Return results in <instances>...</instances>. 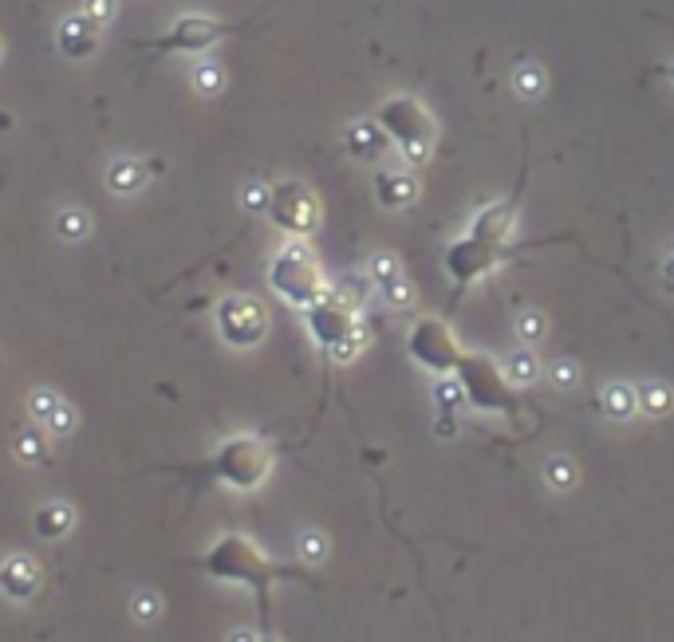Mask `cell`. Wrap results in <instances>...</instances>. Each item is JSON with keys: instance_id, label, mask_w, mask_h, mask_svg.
Masks as SVG:
<instances>
[{"instance_id": "cell-20", "label": "cell", "mask_w": 674, "mask_h": 642, "mask_svg": "<svg viewBox=\"0 0 674 642\" xmlns=\"http://www.w3.org/2000/svg\"><path fill=\"white\" fill-rule=\"evenodd\" d=\"M146 162H138V158H119L111 170H107V186H111V193H123V197H131V193H138L142 186H146Z\"/></svg>"}, {"instance_id": "cell-41", "label": "cell", "mask_w": 674, "mask_h": 642, "mask_svg": "<svg viewBox=\"0 0 674 642\" xmlns=\"http://www.w3.org/2000/svg\"><path fill=\"white\" fill-rule=\"evenodd\" d=\"M0 52H4V48H0Z\"/></svg>"}, {"instance_id": "cell-36", "label": "cell", "mask_w": 674, "mask_h": 642, "mask_svg": "<svg viewBox=\"0 0 674 642\" xmlns=\"http://www.w3.org/2000/svg\"><path fill=\"white\" fill-rule=\"evenodd\" d=\"M548 379L560 386V390H572V386L580 383V367H576L572 359H556V363L548 367Z\"/></svg>"}, {"instance_id": "cell-12", "label": "cell", "mask_w": 674, "mask_h": 642, "mask_svg": "<svg viewBox=\"0 0 674 642\" xmlns=\"http://www.w3.org/2000/svg\"><path fill=\"white\" fill-rule=\"evenodd\" d=\"M466 233L477 237V241H485V245L509 249V245H513V233H517V201L497 197V201L481 205V209L473 213V221Z\"/></svg>"}, {"instance_id": "cell-7", "label": "cell", "mask_w": 674, "mask_h": 642, "mask_svg": "<svg viewBox=\"0 0 674 642\" xmlns=\"http://www.w3.org/2000/svg\"><path fill=\"white\" fill-rule=\"evenodd\" d=\"M406 355H410L414 367H422L426 375H438V379H442V375H454V371H458L466 347L458 343V331L446 320L422 316V320L410 323V331H406Z\"/></svg>"}, {"instance_id": "cell-39", "label": "cell", "mask_w": 674, "mask_h": 642, "mask_svg": "<svg viewBox=\"0 0 674 642\" xmlns=\"http://www.w3.org/2000/svg\"><path fill=\"white\" fill-rule=\"evenodd\" d=\"M229 642H265V635H261V631H249V627H245V631H233V635H229Z\"/></svg>"}, {"instance_id": "cell-13", "label": "cell", "mask_w": 674, "mask_h": 642, "mask_svg": "<svg viewBox=\"0 0 674 642\" xmlns=\"http://www.w3.org/2000/svg\"><path fill=\"white\" fill-rule=\"evenodd\" d=\"M40 587H44V568H40V560H36V556H28V552H12V556H4V560H0V591H4L12 603H28V599H36V595H40Z\"/></svg>"}, {"instance_id": "cell-9", "label": "cell", "mask_w": 674, "mask_h": 642, "mask_svg": "<svg viewBox=\"0 0 674 642\" xmlns=\"http://www.w3.org/2000/svg\"><path fill=\"white\" fill-rule=\"evenodd\" d=\"M213 323H217L221 343H229L233 351H253V347L265 343V335H269V308H265L261 300L237 292V296L217 300Z\"/></svg>"}, {"instance_id": "cell-26", "label": "cell", "mask_w": 674, "mask_h": 642, "mask_svg": "<svg viewBox=\"0 0 674 642\" xmlns=\"http://www.w3.org/2000/svg\"><path fill=\"white\" fill-rule=\"evenodd\" d=\"M367 276H371V284H375V292H379V288H387L391 280L403 276V264H399L395 253H375V257L367 260Z\"/></svg>"}, {"instance_id": "cell-24", "label": "cell", "mask_w": 674, "mask_h": 642, "mask_svg": "<svg viewBox=\"0 0 674 642\" xmlns=\"http://www.w3.org/2000/svg\"><path fill=\"white\" fill-rule=\"evenodd\" d=\"M194 91L205 95V99L221 95L225 91V67L217 64V60H198V67H194Z\"/></svg>"}, {"instance_id": "cell-29", "label": "cell", "mask_w": 674, "mask_h": 642, "mask_svg": "<svg viewBox=\"0 0 674 642\" xmlns=\"http://www.w3.org/2000/svg\"><path fill=\"white\" fill-rule=\"evenodd\" d=\"M16 457H20L24 465H40V461H48V438H44L40 430H24V434L16 438Z\"/></svg>"}, {"instance_id": "cell-21", "label": "cell", "mask_w": 674, "mask_h": 642, "mask_svg": "<svg viewBox=\"0 0 674 642\" xmlns=\"http://www.w3.org/2000/svg\"><path fill=\"white\" fill-rule=\"evenodd\" d=\"M639 410H643L647 418H667V414L674 410L671 383H659V379H651V383L639 386Z\"/></svg>"}, {"instance_id": "cell-17", "label": "cell", "mask_w": 674, "mask_h": 642, "mask_svg": "<svg viewBox=\"0 0 674 642\" xmlns=\"http://www.w3.org/2000/svg\"><path fill=\"white\" fill-rule=\"evenodd\" d=\"M32 528H36V536H44V540H60V536H68L71 528H75V509H71L68 501H48V505L36 509Z\"/></svg>"}, {"instance_id": "cell-34", "label": "cell", "mask_w": 674, "mask_h": 642, "mask_svg": "<svg viewBox=\"0 0 674 642\" xmlns=\"http://www.w3.org/2000/svg\"><path fill=\"white\" fill-rule=\"evenodd\" d=\"M379 296L391 304V308H399V312H406L410 304H414V288H410V280L406 276H399V280H391L387 288H379Z\"/></svg>"}, {"instance_id": "cell-38", "label": "cell", "mask_w": 674, "mask_h": 642, "mask_svg": "<svg viewBox=\"0 0 674 642\" xmlns=\"http://www.w3.org/2000/svg\"><path fill=\"white\" fill-rule=\"evenodd\" d=\"M87 16H95L99 24H107L111 16H115V0H87V8H83Z\"/></svg>"}, {"instance_id": "cell-23", "label": "cell", "mask_w": 674, "mask_h": 642, "mask_svg": "<svg viewBox=\"0 0 674 642\" xmlns=\"http://www.w3.org/2000/svg\"><path fill=\"white\" fill-rule=\"evenodd\" d=\"M513 331H517V339H521L525 347H533V343H540V339L548 335V320H544L540 308H521L517 320H513Z\"/></svg>"}, {"instance_id": "cell-31", "label": "cell", "mask_w": 674, "mask_h": 642, "mask_svg": "<svg viewBox=\"0 0 674 642\" xmlns=\"http://www.w3.org/2000/svg\"><path fill=\"white\" fill-rule=\"evenodd\" d=\"M131 615H135V623L150 627V623L162 615V599H158V591H138L135 599H131Z\"/></svg>"}, {"instance_id": "cell-14", "label": "cell", "mask_w": 674, "mask_h": 642, "mask_svg": "<svg viewBox=\"0 0 674 642\" xmlns=\"http://www.w3.org/2000/svg\"><path fill=\"white\" fill-rule=\"evenodd\" d=\"M99 32H103V24L95 16L71 12L68 20L60 24V32H56V44H60V52L68 60H87L95 52V44H99Z\"/></svg>"}, {"instance_id": "cell-10", "label": "cell", "mask_w": 674, "mask_h": 642, "mask_svg": "<svg viewBox=\"0 0 674 642\" xmlns=\"http://www.w3.org/2000/svg\"><path fill=\"white\" fill-rule=\"evenodd\" d=\"M225 32H229V28H225L217 16L186 12V16H178V20L166 28V36H158L150 48H154V52H186V56H202V52H209Z\"/></svg>"}, {"instance_id": "cell-11", "label": "cell", "mask_w": 674, "mask_h": 642, "mask_svg": "<svg viewBox=\"0 0 674 642\" xmlns=\"http://www.w3.org/2000/svg\"><path fill=\"white\" fill-rule=\"evenodd\" d=\"M509 257V249H497V245H485V241H477V237H458L450 249H446V272H450V280L454 284H473V280H481V276H489L501 260Z\"/></svg>"}, {"instance_id": "cell-3", "label": "cell", "mask_w": 674, "mask_h": 642, "mask_svg": "<svg viewBox=\"0 0 674 642\" xmlns=\"http://www.w3.org/2000/svg\"><path fill=\"white\" fill-rule=\"evenodd\" d=\"M269 288L276 292V300H284L288 308L304 312L308 304L328 296L332 280L324 276V264L316 260V253L304 241L288 237V245L276 249V257L269 260Z\"/></svg>"}, {"instance_id": "cell-25", "label": "cell", "mask_w": 674, "mask_h": 642, "mask_svg": "<svg viewBox=\"0 0 674 642\" xmlns=\"http://www.w3.org/2000/svg\"><path fill=\"white\" fill-rule=\"evenodd\" d=\"M576 477H580V473H576V461H572V457L556 453V457H548V461H544V481H548L552 489H560V493H564V489H572V485H576Z\"/></svg>"}, {"instance_id": "cell-37", "label": "cell", "mask_w": 674, "mask_h": 642, "mask_svg": "<svg viewBox=\"0 0 674 642\" xmlns=\"http://www.w3.org/2000/svg\"><path fill=\"white\" fill-rule=\"evenodd\" d=\"M71 430H75V410H71L68 402H64V406H60V410L48 418V434H52V438H68Z\"/></svg>"}, {"instance_id": "cell-16", "label": "cell", "mask_w": 674, "mask_h": 642, "mask_svg": "<svg viewBox=\"0 0 674 642\" xmlns=\"http://www.w3.org/2000/svg\"><path fill=\"white\" fill-rule=\"evenodd\" d=\"M418 193H422V186L410 174V166L406 170H379L375 174V201L383 209H410L418 201Z\"/></svg>"}, {"instance_id": "cell-28", "label": "cell", "mask_w": 674, "mask_h": 642, "mask_svg": "<svg viewBox=\"0 0 674 642\" xmlns=\"http://www.w3.org/2000/svg\"><path fill=\"white\" fill-rule=\"evenodd\" d=\"M371 288H375V284H371V276H367V272H363V276H343V280L332 284V292L343 296L347 304H355V308H363V304H367Z\"/></svg>"}, {"instance_id": "cell-35", "label": "cell", "mask_w": 674, "mask_h": 642, "mask_svg": "<svg viewBox=\"0 0 674 642\" xmlns=\"http://www.w3.org/2000/svg\"><path fill=\"white\" fill-rule=\"evenodd\" d=\"M328 556V540L320 532H304L300 536V564H320Z\"/></svg>"}, {"instance_id": "cell-32", "label": "cell", "mask_w": 674, "mask_h": 642, "mask_svg": "<svg viewBox=\"0 0 674 642\" xmlns=\"http://www.w3.org/2000/svg\"><path fill=\"white\" fill-rule=\"evenodd\" d=\"M269 201H272V186H265V182H249V186L241 190V209L253 213V217L269 213Z\"/></svg>"}, {"instance_id": "cell-8", "label": "cell", "mask_w": 674, "mask_h": 642, "mask_svg": "<svg viewBox=\"0 0 674 642\" xmlns=\"http://www.w3.org/2000/svg\"><path fill=\"white\" fill-rule=\"evenodd\" d=\"M269 217L284 237L308 241V237L320 233V225H324V205H320V197L312 193V186H304V182H296V178H284V182H272Z\"/></svg>"}, {"instance_id": "cell-22", "label": "cell", "mask_w": 674, "mask_h": 642, "mask_svg": "<svg viewBox=\"0 0 674 642\" xmlns=\"http://www.w3.org/2000/svg\"><path fill=\"white\" fill-rule=\"evenodd\" d=\"M505 375H509V383L513 386H533L540 379V359L529 351V347H521V351H513L505 363Z\"/></svg>"}, {"instance_id": "cell-33", "label": "cell", "mask_w": 674, "mask_h": 642, "mask_svg": "<svg viewBox=\"0 0 674 642\" xmlns=\"http://www.w3.org/2000/svg\"><path fill=\"white\" fill-rule=\"evenodd\" d=\"M28 406H32V418L48 426V418H52V414H56V410L64 406V398H60L56 390H32V398H28Z\"/></svg>"}, {"instance_id": "cell-1", "label": "cell", "mask_w": 674, "mask_h": 642, "mask_svg": "<svg viewBox=\"0 0 674 642\" xmlns=\"http://www.w3.org/2000/svg\"><path fill=\"white\" fill-rule=\"evenodd\" d=\"M198 568H202L205 576L221 579V583H245L253 591L257 611H261V635H272V587L280 579L320 587V576H312L304 564H280V560H272L261 544H253L241 532L221 536L198 560Z\"/></svg>"}, {"instance_id": "cell-30", "label": "cell", "mask_w": 674, "mask_h": 642, "mask_svg": "<svg viewBox=\"0 0 674 642\" xmlns=\"http://www.w3.org/2000/svg\"><path fill=\"white\" fill-rule=\"evenodd\" d=\"M56 229H60L64 241H83V237L91 233V217H87L83 209H64V213L56 217Z\"/></svg>"}, {"instance_id": "cell-18", "label": "cell", "mask_w": 674, "mask_h": 642, "mask_svg": "<svg viewBox=\"0 0 674 642\" xmlns=\"http://www.w3.org/2000/svg\"><path fill=\"white\" fill-rule=\"evenodd\" d=\"M600 410L611 422H631L639 414V386L631 383H607L600 390Z\"/></svg>"}, {"instance_id": "cell-4", "label": "cell", "mask_w": 674, "mask_h": 642, "mask_svg": "<svg viewBox=\"0 0 674 642\" xmlns=\"http://www.w3.org/2000/svg\"><path fill=\"white\" fill-rule=\"evenodd\" d=\"M379 127L387 130L391 146L399 150L406 166H426L430 154H434V138H438V127H434V115L426 111L422 99L414 95H391L379 103L375 111Z\"/></svg>"}, {"instance_id": "cell-5", "label": "cell", "mask_w": 674, "mask_h": 642, "mask_svg": "<svg viewBox=\"0 0 674 642\" xmlns=\"http://www.w3.org/2000/svg\"><path fill=\"white\" fill-rule=\"evenodd\" d=\"M272 465H276V450L269 438L257 434H237L229 442H221L217 453L209 457V473L213 481L237 489V493H253L269 481Z\"/></svg>"}, {"instance_id": "cell-42", "label": "cell", "mask_w": 674, "mask_h": 642, "mask_svg": "<svg viewBox=\"0 0 674 642\" xmlns=\"http://www.w3.org/2000/svg\"><path fill=\"white\" fill-rule=\"evenodd\" d=\"M671 253H674V249H671Z\"/></svg>"}, {"instance_id": "cell-27", "label": "cell", "mask_w": 674, "mask_h": 642, "mask_svg": "<svg viewBox=\"0 0 674 642\" xmlns=\"http://www.w3.org/2000/svg\"><path fill=\"white\" fill-rule=\"evenodd\" d=\"M434 402L442 406V414H454V410L470 406V402H466V390L458 383V375H442V379L434 383Z\"/></svg>"}, {"instance_id": "cell-2", "label": "cell", "mask_w": 674, "mask_h": 642, "mask_svg": "<svg viewBox=\"0 0 674 642\" xmlns=\"http://www.w3.org/2000/svg\"><path fill=\"white\" fill-rule=\"evenodd\" d=\"M304 327L308 335L336 359V363H351L363 355L367 347V331H363V308L347 304L328 288V296H320L316 304L304 308Z\"/></svg>"}, {"instance_id": "cell-40", "label": "cell", "mask_w": 674, "mask_h": 642, "mask_svg": "<svg viewBox=\"0 0 674 642\" xmlns=\"http://www.w3.org/2000/svg\"><path fill=\"white\" fill-rule=\"evenodd\" d=\"M667 75H671V87H674V60H671V71H667Z\"/></svg>"}, {"instance_id": "cell-15", "label": "cell", "mask_w": 674, "mask_h": 642, "mask_svg": "<svg viewBox=\"0 0 674 642\" xmlns=\"http://www.w3.org/2000/svg\"><path fill=\"white\" fill-rule=\"evenodd\" d=\"M343 146L359 162H379L391 150V138H387V130L379 127V119H355V123L343 127Z\"/></svg>"}, {"instance_id": "cell-19", "label": "cell", "mask_w": 674, "mask_h": 642, "mask_svg": "<svg viewBox=\"0 0 674 642\" xmlns=\"http://www.w3.org/2000/svg\"><path fill=\"white\" fill-rule=\"evenodd\" d=\"M513 91L525 99V103H540L548 95V71L537 60H521L513 67Z\"/></svg>"}, {"instance_id": "cell-6", "label": "cell", "mask_w": 674, "mask_h": 642, "mask_svg": "<svg viewBox=\"0 0 674 642\" xmlns=\"http://www.w3.org/2000/svg\"><path fill=\"white\" fill-rule=\"evenodd\" d=\"M454 375H458V383L466 390V402H470L473 410L501 414V418H513L521 410L517 386L509 383V375H505V367L497 359H489L481 351H466Z\"/></svg>"}]
</instances>
